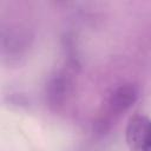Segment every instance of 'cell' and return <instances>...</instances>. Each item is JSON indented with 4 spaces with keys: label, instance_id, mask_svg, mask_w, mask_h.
Returning <instances> with one entry per match:
<instances>
[{
    "label": "cell",
    "instance_id": "1",
    "mask_svg": "<svg viewBox=\"0 0 151 151\" xmlns=\"http://www.w3.org/2000/svg\"><path fill=\"white\" fill-rule=\"evenodd\" d=\"M125 138L131 151H151V120L142 114L131 117Z\"/></svg>",
    "mask_w": 151,
    "mask_h": 151
},
{
    "label": "cell",
    "instance_id": "2",
    "mask_svg": "<svg viewBox=\"0 0 151 151\" xmlns=\"http://www.w3.org/2000/svg\"><path fill=\"white\" fill-rule=\"evenodd\" d=\"M138 88L133 84H123L113 90L110 96L109 104L112 111L123 112L130 109L138 99Z\"/></svg>",
    "mask_w": 151,
    "mask_h": 151
},
{
    "label": "cell",
    "instance_id": "3",
    "mask_svg": "<svg viewBox=\"0 0 151 151\" xmlns=\"http://www.w3.org/2000/svg\"><path fill=\"white\" fill-rule=\"evenodd\" d=\"M68 84L67 80L61 76L52 78L47 85V99L51 105H59L64 101L67 94Z\"/></svg>",
    "mask_w": 151,
    "mask_h": 151
}]
</instances>
